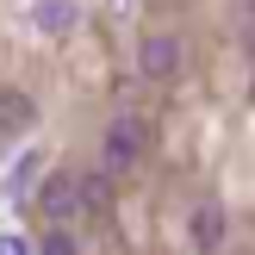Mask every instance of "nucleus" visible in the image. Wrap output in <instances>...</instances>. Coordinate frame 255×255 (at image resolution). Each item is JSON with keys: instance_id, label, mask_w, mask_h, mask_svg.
Segmentation results:
<instances>
[{"instance_id": "f257e3e1", "label": "nucleus", "mask_w": 255, "mask_h": 255, "mask_svg": "<svg viewBox=\"0 0 255 255\" xmlns=\"http://www.w3.org/2000/svg\"><path fill=\"white\" fill-rule=\"evenodd\" d=\"M143 149H149V125L143 119H112L106 125V168L112 174H131L143 162Z\"/></svg>"}, {"instance_id": "f03ea898", "label": "nucleus", "mask_w": 255, "mask_h": 255, "mask_svg": "<svg viewBox=\"0 0 255 255\" xmlns=\"http://www.w3.org/2000/svg\"><path fill=\"white\" fill-rule=\"evenodd\" d=\"M37 212H44L50 224H75V218H81V187H75L69 168L44 174V187H37Z\"/></svg>"}, {"instance_id": "7ed1b4c3", "label": "nucleus", "mask_w": 255, "mask_h": 255, "mask_svg": "<svg viewBox=\"0 0 255 255\" xmlns=\"http://www.w3.org/2000/svg\"><path fill=\"white\" fill-rule=\"evenodd\" d=\"M137 75H149V81H168V75H181V44H174L168 31L143 37V44H137Z\"/></svg>"}, {"instance_id": "20e7f679", "label": "nucleus", "mask_w": 255, "mask_h": 255, "mask_svg": "<svg viewBox=\"0 0 255 255\" xmlns=\"http://www.w3.org/2000/svg\"><path fill=\"white\" fill-rule=\"evenodd\" d=\"M31 119H37V106L19 94V87H0V131H31Z\"/></svg>"}, {"instance_id": "39448f33", "label": "nucleus", "mask_w": 255, "mask_h": 255, "mask_svg": "<svg viewBox=\"0 0 255 255\" xmlns=\"http://www.w3.org/2000/svg\"><path fill=\"white\" fill-rule=\"evenodd\" d=\"M75 187H81V218H106V212H112L106 174H75Z\"/></svg>"}, {"instance_id": "423d86ee", "label": "nucleus", "mask_w": 255, "mask_h": 255, "mask_svg": "<svg viewBox=\"0 0 255 255\" xmlns=\"http://www.w3.org/2000/svg\"><path fill=\"white\" fill-rule=\"evenodd\" d=\"M187 224H193V243H199V249H218V243H224V212H218V206H193Z\"/></svg>"}, {"instance_id": "0eeeda50", "label": "nucleus", "mask_w": 255, "mask_h": 255, "mask_svg": "<svg viewBox=\"0 0 255 255\" xmlns=\"http://www.w3.org/2000/svg\"><path fill=\"white\" fill-rule=\"evenodd\" d=\"M31 19L44 25V31H69V25H75V0H37Z\"/></svg>"}, {"instance_id": "6e6552de", "label": "nucleus", "mask_w": 255, "mask_h": 255, "mask_svg": "<svg viewBox=\"0 0 255 255\" xmlns=\"http://www.w3.org/2000/svg\"><path fill=\"white\" fill-rule=\"evenodd\" d=\"M249 12H255V0H249Z\"/></svg>"}]
</instances>
